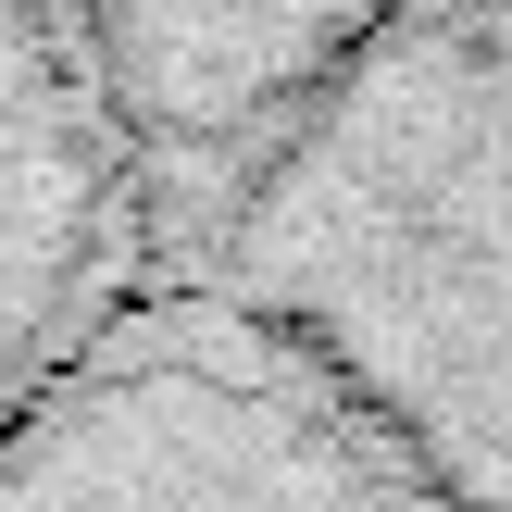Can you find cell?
<instances>
[{
    "label": "cell",
    "mask_w": 512,
    "mask_h": 512,
    "mask_svg": "<svg viewBox=\"0 0 512 512\" xmlns=\"http://www.w3.org/2000/svg\"><path fill=\"white\" fill-rule=\"evenodd\" d=\"M0 512H425L288 338L200 288H138L13 425Z\"/></svg>",
    "instance_id": "2"
},
{
    "label": "cell",
    "mask_w": 512,
    "mask_h": 512,
    "mask_svg": "<svg viewBox=\"0 0 512 512\" xmlns=\"http://www.w3.org/2000/svg\"><path fill=\"white\" fill-rule=\"evenodd\" d=\"M75 13H88V50L150 150L163 225L188 250V225L225 200V175L338 75V50L388 0H75Z\"/></svg>",
    "instance_id": "4"
},
{
    "label": "cell",
    "mask_w": 512,
    "mask_h": 512,
    "mask_svg": "<svg viewBox=\"0 0 512 512\" xmlns=\"http://www.w3.org/2000/svg\"><path fill=\"white\" fill-rule=\"evenodd\" d=\"M175 263L288 338L425 512H512V0H388Z\"/></svg>",
    "instance_id": "1"
},
{
    "label": "cell",
    "mask_w": 512,
    "mask_h": 512,
    "mask_svg": "<svg viewBox=\"0 0 512 512\" xmlns=\"http://www.w3.org/2000/svg\"><path fill=\"white\" fill-rule=\"evenodd\" d=\"M175 275L150 150L75 0H0V425Z\"/></svg>",
    "instance_id": "3"
}]
</instances>
